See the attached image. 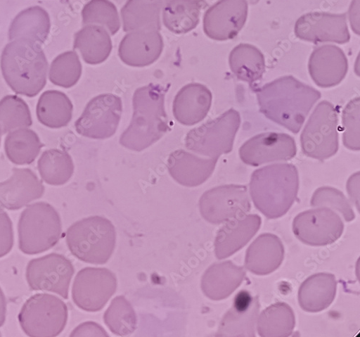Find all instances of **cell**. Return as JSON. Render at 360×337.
<instances>
[{
  "label": "cell",
  "instance_id": "35",
  "mask_svg": "<svg viewBox=\"0 0 360 337\" xmlns=\"http://www.w3.org/2000/svg\"><path fill=\"white\" fill-rule=\"evenodd\" d=\"M82 65L77 54L68 51L58 56L53 61L49 72V80L55 85L70 88L79 81Z\"/></svg>",
  "mask_w": 360,
  "mask_h": 337
},
{
  "label": "cell",
  "instance_id": "26",
  "mask_svg": "<svg viewBox=\"0 0 360 337\" xmlns=\"http://www.w3.org/2000/svg\"><path fill=\"white\" fill-rule=\"evenodd\" d=\"M338 283L330 273H318L307 279L298 291V303L309 313L321 312L333 303Z\"/></svg>",
  "mask_w": 360,
  "mask_h": 337
},
{
  "label": "cell",
  "instance_id": "43",
  "mask_svg": "<svg viewBox=\"0 0 360 337\" xmlns=\"http://www.w3.org/2000/svg\"><path fill=\"white\" fill-rule=\"evenodd\" d=\"M1 133H0V144H1Z\"/></svg>",
  "mask_w": 360,
  "mask_h": 337
},
{
  "label": "cell",
  "instance_id": "20",
  "mask_svg": "<svg viewBox=\"0 0 360 337\" xmlns=\"http://www.w3.org/2000/svg\"><path fill=\"white\" fill-rule=\"evenodd\" d=\"M259 309L258 296L254 297L247 291H240L223 317L216 336H255Z\"/></svg>",
  "mask_w": 360,
  "mask_h": 337
},
{
  "label": "cell",
  "instance_id": "14",
  "mask_svg": "<svg viewBox=\"0 0 360 337\" xmlns=\"http://www.w3.org/2000/svg\"><path fill=\"white\" fill-rule=\"evenodd\" d=\"M344 223L335 210L317 208L298 214L292 223L295 236L310 246H326L342 235Z\"/></svg>",
  "mask_w": 360,
  "mask_h": 337
},
{
  "label": "cell",
  "instance_id": "37",
  "mask_svg": "<svg viewBox=\"0 0 360 337\" xmlns=\"http://www.w3.org/2000/svg\"><path fill=\"white\" fill-rule=\"evenodd\" d=\"M343 144L349 150L359 151V98L352 100L342 113Z\"/></svg>",
  "mask_w": 360,
  "mask_h": 337
},
{
  "label": "cell",
  "instance_id": "40",
  "mask_svg": "<svg viewBox=\"0 0 360 337\" xmlns=\"http://www.w3.org/2000/svg\"><path fill=\"white\" fill-rule=\"evenodd\" d=\"M359 172L352 175L348 181L347 189L351 199L359 207Z\"/></svg>",
  "mask_w": 360,
  "mask_h": 337
},
{
  "label": "cell",
  "instance_id": "5",
  "mask_svg": "<svg viewBox=\"0 0 360 337\" xmlns=\"http://www.w3.org/2000/svg\"><path fill=\"white\" fill-rule=\"evenodd\" d=\"M66 241L69 250L78 260L89 264L104 265L115 251V228L104 217L85 218L68 229Z\"/></svg>",
  "mask_w": 360,
  "mask_h": 337
},
{
  "label": "cell",
  "instance_id": "13",
  "mask_svg": "<svg viewBox=\"0 0 360 337\" xmlns=\"http://www.w3.org/2000/svg\"><path fill=\"white\" fill-rule=\"evenodd\" d=\"M122 109L121 98L112 94L100 95L88 103L75 122V129L79 135L89 139H109L117 129Z\"/></svg>",
  "mask_w": 360,
  "mask_h": 337
},
{
  "label": "cell",
  "instance_id": "9",
  "mask_svg": "<svg viewBox=\"0 0 360 337\" xmlns=\"http://www.w3.org/2000/svg\"><path fill=\"white\" fill-rule=\"evenodd\" d=\"M338 111L328 101L315 108L302 134L304 154L323 161L335 156L339 150Z\"/></svg>",
  "mask_w": 360,
  "mask_h": 337
},
{
  "label": "cell",
  "instance_id": "6",
  "mask_svg": "<svg viewBox=\"0 0 360 337\" xmlns=\"http://www.w3.org/2000/svg\"><path fill=\"white\" fill-rule=\"evenodd\" d=\"M62 235L61 218L49 203H36L27 205L22 212L18 222V241L22 253H44L53 248Z\"/></svg>",
  "mask_w": 360,
  "mask_h": 337
},
{
  "label": "cell",
  "instance_id": "1",
  "mask_svg": "<svg viewBox=\"0 0 360 337\" xmlns=\"http://www.w3.org/2000/svg\"><path fill=\"white\" fill-rule=\"evenodd\" d=\"M260 112L269 120L293 134L302 129L315 103L321 98L320 91L285 76L256 90Z\"/></svg>",
  "mask_w": 360,
  "mask_h": 337
},
{
  "label": "cell",
  "instance_id": "42",
  "mask_svg": "<svg viewBox=\"0 0 360 337\" xmlns=\"http://www.w3.org/2000/svg\"><path fill=\"white\" fill-rule=\"evenodd\" d=\"M359 0H354V3L351 5L350 8V22L352 28H354V24L356 28L359 32Z\"/></svg>",
  "mask_w": 360,
  "mask_h": 337
},
{
  "label": "cell",
  "instance_id": "15",
  "mask_svg": "<svg viewBox=\"0 0 360 337\" xmlns=\"http://www.w3.org/2000/svg\"><path fill=\"white\" fill-rule=\"evenodd\" d=\"M297 147L294 139L288 134L268 132L257 135L239 148V157L250 166L288 161L295 157Z\"/></svg>",
  "mask_w": 360,
  "mask_h": 337
},
{
  "label": "cell",
  "instance_id": "3",
  "mask_svg": "<svg viewBox=\"0 0 360 337\" xmlns=\"http://www.w3.org/2000/svg\"><path fill=\"white\" fill-rule=\"evenodd\" d=\"M38 42L17 39L5 47L1 70L8 86L15 94L37 96L46 84L48 61Z\"/></svg>",
  "mask_w": 360,
  "mask_h": 337
},
{
  "label": "cell",
  "instance_id": "29",
  "mask_svg": "<svg viewBox=\"0 0 360 337\" xmlns=\"http://www.w3.org/2000/svg\"><path fill=\"white\" fill-rule=\"evenodd\" d=\"M229 66L238 80L251 86L260 80L265 72V59L262 51L251 44L236 46L229 56Z\"/></svg>",
  "mask_w": 360,
  "mask_h": 337
},
{
  "label": "cell",
  "instance_id": "10",
  "mask_svg": "<svg viewBox=\"0 0 360 337\" xmlns=\"http://www.w3.org/2000/svg\"><path fill=\"white\" fill-rule=\"evenodd\" d=\"M248 188L227 185L216 187L203 193L199 201L202 218L213 224L243 218L251 210Z\"/></svg>",
  "mask_w": 360,
  "mask_h": 337
},
{
  "label": "cell",
  "instance_id": "34",
  "mask_svg": "<svg viewBox=\"0 0 360 337\" xmlns=\"http://www.w3.org/2000/svg\"><path fill=\"white\" fill-rule=\"evenodd\" d=\"M32 125L31 110L22 98L7 96L0 101V133L2 135Z\"/></svg>",
  "mask_w": 360,
  "mask_h": 337
},
{
  "label": "cell",
  "instance_id": "11",
  "mask_svg": "<svg viewBox=\"0 0 360 337\" xmlns=\"http://www.w3.org/2000/svg\"><path fill=\"white\" fill-rule=\"evenodd\" d=\"M74 274L75 267L69 259L52 253L30 261L25 276L32 291L54 293L68 299Z\"/></svg>",
  "mask_w": 360,
  "mask_h": 337
},
{
  "label": "cell",
  "instance_id": "2",
  "mask_svg": "<svg viewBox=\"0 0 360 337\" xmlns=\"http://www.w3.org/2000/svg\"><path fill=\"white\" fill-rule=\"evenodd\" d=\"M166 89L150 84L136 90L134 114L120 144L134 151H141L158 142L170 130L165 108Z\"/></svg>",
  "mask_w": 360,
  "mask_h": 337
},
{
  "label": "cell",
  "instance_id": "7",
  "mask_svg": "<svg viewBox=\"0 0 360 337\" xmlns=\"http://www.w3.org/2000/svg\"><path fill=\"white\" fill-rule=\"evenodd\" d=\"M67 304L58 297L37 293L22 305L18 321L24 333L32 337H55L61 333L68 321Z\"/></svg>",
  "mask_w": 360,
  "mask_h": 337
},
{
  "label": "cell",
  "instance_id": "16",
  "mask_svg": "<svg viewBox=\"0 0 360 337\" xmlns=\"http://www.w3.org/2000/svg\"><path fill=\"white\" fill-rule=\"evenodd\" d=\"M295 34L300 39L314 44H345L350 41L346 13L314 12L305 14L297 20Z\"/></svg>",
  "mask_w": 360,
  "mask_h": 337
},
{
  "label": "cell",
  "instance_id": "36",
  "mask_svg": "<svg viewBox=\"0 0 360 337\" xmlns=\"http://www.w3.org/2000/svg\"><path fill=\"white\" fill-rule=\"evenodd\" d=\"M311 205L314 208L325 207L338 211L347 222L355 218L349 201L341 191L332 187L317 189L311 198Z\"/></svg>",
  "mask_w": 360,
  "mask_h": 337
},
{
  "label": "cell",
  "instance_id": "19",
  "mask_svg": "<svg viewBox=\"0 0 360 337\" xmlns=\"http://www.w3.org/2000/svg\"><path fill=\"white\" fill-rule=\"evenodd\" d=\"M309 71L314 83L322 88L340 84L348 72V60L342 49L324 45L314 49L309 61Z\"/></svg>",
  "mask_w": 360,
  "mask_h": 337
},
{
  "label": "cell",
  "instance_id": "32",
  "mask_svg": "<svg viewBox=\"0 0 360 337\" xmlns=\"http://www.w3.org/2000/svg\"><path fill=\"white\" fill-rule=\"evenodd\" d=\"M38 170L48 185L61 186L72 177L75 165L66 151L49 149L44 151L39 159Z\"/></svg>",
  "mask_w": 360,
  "mask_h": 337
},
{
  "label": "cell",
  "instance_id": "31",
  "mask_svg": "<svg viewBox=\"0 0 360 337\" xmlns=\"http://www.w3.org/2000/svg\"><path fill=\"white\" fill-rule=\"evenodd\" d=\"M257 319V331L262 337L290 336L295 326L292 308L282 302L269 306Z\"/></svg>",
  "mask_w": 360,
  "mask_h": 337
},
{
  "label": "cell",
  "instance_id": "39",
  "mask_svg": "<svg viewBox=\"0 0 360 337\" xmlns=\"http://www.w3.org/2000/svg\"><path fill=\"white\" fill-rule=\"evenodd\" d=\"M70 336H109L106 331L99 324L93 322L79 325L71 333Z\"/></svg>",
  "mask_w": 360,
  "mask_h": 337
},
{
  "label": "cell",
  "instance_id": "22",
  "mask_svg": "<svg viewBox=\"0 0 360 337\" xmlns=\"http://www.w3.org/2000/svg\"><path fill=\"white\" fill-rule=\"evenodd\" d=\"M213 96L205 85L192 83L179 91L173 102L175 119L185 126H193L203 120L211 109Z\"/></svg>",
  "mask_w": 360,
  "mask_h": 337
},
{
  "label": "cell",
  "instance_id": "12",
  "mask_svg": "<svg viewBox=\"0 0 360 337\" xmlns=\"http://www.w3.org/2000/svg\"><path fill=\"white\" fill-rule=\"evenodd\" d=\"M115 273L103 267H85L75 277L72 296L80 310L86 312L101 311L117 290Z\"/></svg>",
  "mask_w": 360,
  "mask_h": 337
},
{
  "label": "cell",
  "instance_id": "33",
  "mask_svg": "<svg viewBox=\"0 0 360 337\" xmlns=\"http://www.w3.org/2000/svg\"><path fill=\"white\" fill-rule=\"evenodd\" d=\"M103 320L110 331L119 336L133 333L137 327V317L131 303L119 295L111 301Z\"/></svg>",
  "mask_w": 360,
  "mask_h": 337
},
{
  "label": "cell",
  "instance_id": "24",
  "mask_svg": "<svg viewBox=\"0 0 360 337\" xmlns=\"http://www.w3.org/2000/svg\"><path fill=\"white\" fill-rule=\"evenodd\" d=\"M246 279L243 267L231 261L215 263L208 267L201 279L203 294L212 300H222L229 297Z\"/></svg>",
  "mask_w": 360,
  "mask_h": 337
},
{
  "label": "cell",
  "instance_id": "38",
  "mask_svg": "<svg viewBox=\"0 0 360 337\" xmlns=\"http://www.w3.org/2000/svg\"><path fill=\"white\" fill-rule=\"evenodd\" d=\"M14 245L13 222L8 214L0 208V258L8 255Z\"/></svg>",
  "mask_w": 360,
  "mask_h": 337
},
{
  "label": "cell",
  "instance_id": "30",
  "mask_svg": "<svg viewBox=\"0 0 360 337\" xmlns=\"http://www.w3.org/2000/svg\"><path fill=\"white\" fill-rule=\"evenodd\" d=\"M44 146L37 134L28 129L11 132L5 140L6 155L17 165L32 164Z\"/></svg>",
  "mask_w": 360,
  "mask_h": 337
},
{
  "label": "cell",
  "instance_id": "21",
  "mask_svg": "<svg viewBox=\"0 0 360 337\" xmlns=\"http://www.w3.org/2000/svg\"><path fill=\"white\" fill-rule=\"evenodd\" d=\"M219 159L199 158L183 149L169 157L167 167L171 177L183 186L198 187L213 174Z\"/></svg>",
  "mask_w": 360,
  "mask_h": 337
},
{
  "label": "cell",
  "instance_id": "27",
  "mask_svg": "<svg viewBox=\"0 0 360 337\" xmlns=\"http://www.w3.org/2000/svg\"><path fill=\"white\" fill-rule=\"evenodd\" d=\"M50 27L47 12L39 6L32 7L20 12L13 20L9 39L31 40L43 44L48 38Z\"/></svg>",
  "mask_w": 360,
  "mask_h": 337
},
{
  "label": "cell",
  "instance_id": "8",
  "mask_svg": "<svg viewBox=\"0 0 360 337\" xmlns=\"http://www.w3.org/2000/svg\"><path fill=\"white\" fill-rule=\"evenodd\" d=\"M241 125V115L230 109L219 117L210 120L186 135L188 150L209 158L219 159L233 150V142Z\"/></svg>",
  "mask_w": 360,
  "mask_h": 337
},
{
  "label": "cell",
  "instance_id": "4",
  "mask_svg": "<svg viewBox=\"0 0 360 337\" xmlns=\"http://www.w3.org/2000/svg\"><path fill=\"white\" fill-rule=\"evenodd\" d=\"M298 190V171L292 164H276L257 170L250 183L255 207L269 220L284 216L295 203Z\"/></svg>",
  "mask_w": 360,
  "mask_h": 337
},
{
  "label": "cell",
  "instance_id": "41",
  "mask_svg": "<svg viewBox=\"0 0 360 337\" xmlns=\"http://www.w3.org/2000/svg\"><path fill=\"white\" fill-rule=\"evenodd\" d=\"M7 301L6 295L0 288V327H2L6 320Z\"/></svg>",
  "mask_w": 360,
  "mask_h": 337
},
{
  "label": "cell",
  "instance_id": "25",
  "mask_svg": "<svg viewBox=\"0 0 360 337\" xmlns=\"http://www.w3.org/2000/svg\"><path fill=\"white\" fill-rule=\"evenodd\" d=\"M285 250L282 241L272 234L258 236L247 250L245 267L252 273L266 275L282 264Z\"/></svg>",
  "mask_w": 360,
  "mask_h": 337
},
{
  "label": "cell",
  "instance_id": "17",
  "mask_svg": "<svg viewBox=\"0 0 360 337\" xmlns=\"http://www.w3.org/2000/svg\"><path fill=\"white\" fill-rule=\"evenodd\" d=\"M248 16L247 0H221L205 14V32L216 41L233 39L241 32Z\"/></svg>",
  "mask_w": 360,
  "mask_h": 337
},
{
  "label": "cell",
  "instance_id": "18",
  "mask_svg": "<svg viewBox=\"0 0 360 337\" xmlns=\"http://www.w3.org/2000/svg\"><path fill=\"white\" fill-rule=\"evenodd\" d=\"M13 173L8 180L0 182V206L17 210L42 198L45 188L36 173L27 168H13Z\"/></svg>",
  "mask_w": 360,
  "mask_h": 337
},
{
  "label": "cell",
  "instance_id": "28",
  "mask_svg": "<svg viewBox=\"0 0 360 337\" xmlns=\"http://www.w3.org/2000/svg\"><path fill=\"white\" fill-rule=\"evenodd\" d=\"M72 103L61 91H46L37 104V114L39 121L50 129L66 127L72 120Z\"/></svg>",
  "mask_w": 360,
  "mask_h": 337
},
{
  "label": "cell",
  "instance_id": "23",
  "mask_svg": "<svg viewBox=\"0 0 360 337\" xmlns=\"http://www.w3.org/2000/svg\"><path fill=\"white\" fill-rule=\"evenodd\" d=\"M261 224L260 217L255 214L227 222L219 230L216 237L217 257L226 259L245 247L257 233Z\"/></svg>",
  "mask_w": 360,
  "mask_h": 337
}]
</instances>
